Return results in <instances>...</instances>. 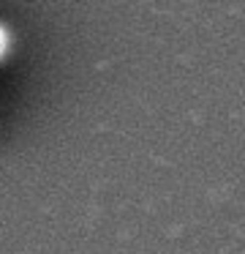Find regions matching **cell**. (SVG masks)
<instances>
[{
  "label": "cell",
  "instance_id": "1",
  "mask_svg": "<svg viewBox=\"0 0 245 254\" xmlns=\"http://www.w3.org/2000/svg\"><path fill=\"white\" fill-rule=\"evenodd\" d=\"M8 50H11V33L5 30V25L0 22V61L8 55Z\"/></svg>",
  "mask_w": 245,
  "mask_h": 254
}]
</instances>
